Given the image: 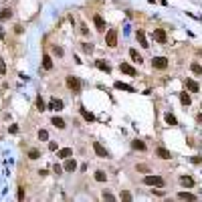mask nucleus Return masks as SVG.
<instances>
[{"instance_id":"23","label":"nucleus","mask_w":202,"mask_h":202,"mask_svg":"<svg viewBox=\"0 0 202 202\" xmlns=\"http://www.w3.org/2000/svg\"><path fill=\"white\" fill-rule=\"evenodd\" d=\"M81 115H83V117H85V119H87V121H95L93 113H89V111H87V109H85V107H81Z\"/></svg>"},{"instance_id":"5","label":"nucleus","mask_w":202,"mask_h":202,"mask_svg":"<svg viewBox=\"0 0 202 202\" xmlns=\"http://www.w3.org/2000/svg\"><path fill=\"white\" fill-rule=\"evenodd\" d=\"M152 65H154V69H160V71H164V69L168 67V59H164V57H156V59L152 61Z\"/></svg>"},{"instance_id":"28","label":"nucleus","mask_w":202,"mask_h":202,"mask_svg":"<svg viewBox=\"0 0 202 202\" xmlns=\"http://www.w3.org/2000/svg\"><path fill=\"white\" fill-rule=\"evenodd\" d=\"M190 69H192V73H196V75L202 73V67L198 65V63H192V67H190Z\"/></svg>"},{"instance_id":"42","label":"nucleus","mask_w":202,"mask_h":202,"mask_svg":"<svg viewBox=\"0 0 202 202\" xmlns=\"http://www.w3.org/2000/svg\"><path fill=\"white\" fill-rule=\"evenodd\" d=\"M198 123H202V113H200V115H198Z\"/></svg>"},{"instance_id":"21","label":"nucleus","mask_w":202,"mask_h":202,"mask_svg":"<svg viewBox=\"0 0 202 202\" xmlns=\"http://www.w3.org/2000/svg\"><path fill=\"white\" fill-rule=\"evenodd\" d=\"M180 101H182V105H190V101L192 99H190V95L186 93V91H182L180 93Z\"/></svg>"},{"instance_id":"18","label":"nucleus","mask_w":202,"mask_h":202,"mask_svg":"<svg viewBox=\"0 0 202 202\" xmlns=\"http://www.w3.org/2000/svg\"><path fill=\"white\" fill-rule=\"evenodd\" d=\"M97 67H99L101 71H105V73H111V67H109V63H105V61H97Z\"/></svg>"},{"instance_id":"12","label":"nucleus","mask_w":202,"mask_h":202,"mask_svg":"<svg viewBox=\"0 0 202 202\" xmlns=\"http://www.w3.org/2000/svg\"><path fill=\"white\" fill-rule=\"evenodd\" d=\"M115 89H121V91H129V93H134V91H135L131 85H125V83H121V81H117V83H115Z\"/></svg>"},{"instance_id":"33","label":"nucleus","mask_w":202,"mask_h":202,"mask_svg":"<svg viewBox=\"0 0 202 202\" xmlns=\"http://www.w3.org/2000/svg\"><path fill=\"white\" fill-rule=\"evenodd\" d=\"M121 198H123V200H131V194H129L128 190H123V192H121Z\"/></svg>"},{"instance_id":"16","label":"nucleus","mask_w":202,"mask_h":202,"mask_svg":"<svg viewBox=\"0 0 202 202\" xmlns=\"http://www.w3.org/2000/svg\"><path fill=\"white\" fill-rule=\"evenodd\" d=\"M180 182H182V186H188V188H192V186H194V180H192L190 176H182Z\"/></svg>"},{"instance_id":"1","label":"nucleus","mask_w":202,"mask_h":202,"mask_svg":"<svg viewBox=\"0 0 202 202\" xmlns=\"http://www.w3.org/2000/svg\"><path fill=\"white\" fill-rule=\"evenodd\" d=\"M144 184L146 186H156V188H164V178H160V176H146Z\"/></svg>"},{"instance_id":"41","label":"nucleus","mask_w":202,"mask_h":202,"mask_svg":"<svg viewBox=\"0 0 202 202\" xmlns=\"http://www.w3.org/2000/svg\"><path fill=\"white\" fill-rule=\"evenodd\" d=\"M0 39H2V40L6 39V34H4V28H2V27H0Z\"/></svg>"},{"instance_id":"9","label":"nucleus","mask_w":202,"mask_h":202,"mask_svg":"<svg viewBox=\"0 0 202 202\" xmlns=\"http://www.w3.org/2000/svg\"><path fill=\"white\" fill-rule=\"evenodd\" d=\"M137 40H140V45H141V47H144V49H148V47H150L148 39H146V33H144L141 28H140V30H137Z\"/></svg>"},{"instance_id":"17","label":"nucleus","mask_w":202,"mask_h":202,"mask_svg":"<svg viewBox=\"0 0 202 202\" xmlns=\"http://www.w3.org/2000/svg\"><path fill=\"white\" fill-rule=\"evenodd\" d=\"M71 154H73V150H71V148H63V150H59V156L63 158V160L71 158Z\"/></svg>"},{"instance_id":"14","label":"nucleus","mask_w":202,"mask_h":202,"mask_svg":"<svg viewBox=\"0 0 202 202\" xmlns=\"http://www.w3.org/2000/svg\"><path fill=\"white\" fill-rule=\"evenodd\" d=\"M156 154L160 156L162 160H170V158H172V154H170V152H168L166 148H158V152H156Z\"/></svg>"},{"instance_id":"19","label":"nucleus","mask_w":202,"mask_h":202,"mask_svg":"<svg viewBox=\"0 0 202 202\" xmlns=\"http://www.w3.org/2000/svg\"><path fill=\"white\" fill-rule=\"evenodd\" d=\"M51 123H53L55 128H59V129H63V128H65V121L61 119V117H53V119H51Z\"/></svg>"},{"instance_id":"38","label":"nucleus","mask_w":202,"mask_h":202,"mask_svg":"<svg viewBox=\"0 0 202 202\" xmlns=\"http://www.w3.org/2000/svg\"><path fill=\"white\" fill-rule=\"evenodd\" d=\"M200 162H202L200 156H194V158H192V164H200Z\"/></svg>"},{"instance_id":"36","label":"nucleus","mask_w":202,"mask_h":202,"mask_svg":"<svg viewBox=\"0 0 202 202\" xmlns=\"http://www.w3.org/2000/svg\"><path fill=\"white\" fill-rule=\"evenodd\" d=\"M53 51L59 55V57H63V49H61V47H53Z\"/></svg>"},{"instance_id":"27","label":"nucleus","mask_w":202,"mask_h":202,"mask_svg":"<svg viewBox=\"0 0 202 202\" xmlns=\"http://www.w3.org/2000/svg\"><path fill=\"white\" fill-rule=\"evenodd\" d=\"M134 148L135 150H146V144H144L141 140H134Z\"/></svg>"},{"instance_id":"6","label":"nucleus","mask_w":202,"mask_h":202,"mask_svg":"<svg viewBox=\"0 0 202 202\" xmlns=\"http://www.w3.org/2000/svg\"><path fill=\"white\" fill-rule=\"evenodd\" d=\"M119 71H121V73H125V75H129V77H137V71H135L131 65H128V63H121Z\"/></svg>"},{"instance_id":"32","label":"nucleus","mask_w":202,"mask_h":202,"mask_svg":"<svg viewBox=\"0 0 202 202\" xmlns=\"http://www.w3.org/2000/svg\"><path fill=\"white\" fill-rule=\"evenodd\" d=\"M39 152H36V150H30V152H28V158H30V160H36V158H39Z\"/></svg>"},{"instance_id":"39","label":"nucleus","mask_w":202,"mask_h":202,"mask_svg":"<svg viewBox=\"0 0 202 202\" xmlns=\"http://www.w3.org/2000/svg\"><path fill=\"white\" fill-rule=\"evenodd\" d=\"M53 170H55V172H57V174H61V172H63V168H61L59 164H55V168H53Z\"/></svg>"},{"instance_id":"7","label":"nucleus","mask_w":202,"mask_h":202,"mask_svg":"<svg viewBox=\"0 0 202 202\" xmlns=\"http://www.w3.org/2000/svg\"><path fill=\"white\" fill-rule=\"evenodd\" d=\"M93 150H95V154L99 156V158H109V152L101 146L99 141H93Z\"/></svg>"},{"instance_id":"25","label":"nucleus","mask_w":202,"mask_h":202,"mask_svg":"<svg viewBox=\"0 0 202 202\" xmlns=\"http://www.w3.org/2000/svg\"><path fill=\"white\" fill-rule=\"evenodd\" d=\"M95 180H97V182H105V180H107V176H105V172H101V170H97V172H95Z\"/></svg>"},{"instance_id":"11","label":"nucleus","mask_w":202,"mask_h":202,"mask_svg":"<svg viewBox=\"0 0 202 202\" xmlns=\"http://www.w3.org/2000/svg\"><path fill=\"white\" fill-rule=\"evenodd\" d=\"M186 87H188L190 91H194V93L196 91H200V85H198L194 79H186Z\"/></svg>"},{"instance_id":"40","label":"nucleus","mask_w":202,"mask_h":202,"mask_svg":"<svg viewBox=\"0 0 202 202\" xmlns=\"http://www.w3.org/2000/svg\"><path fill=\"white\" fill-rule=\"evenodd\" d=\"M18 131V125H10V134H16Z\"/></svg>"},{"instance_id":"10","label":"nucleus","mask_w":202,"mask_h":202,"mask_svg":"<svg viewBox=\"0 0 202 202\" xmlns=\"http://www.w3.org/2000/svg\"><path fill=\"white\" fill-rule=\"evenodd\" d=\"M93 22H95V27H97V30H105V20L101 18L99 14H95L93 16Z\"/></svg>"},{"instance_id":"31","label":"nucleus","mask_w":202,"mask_h":202,"mask_svg":"<svg viewBox=\"0 0 202 202\" xmlns=\"http://www.w3.org/2000/svg\"><path fill=\"white\" fill-rule=\"evenodd\" d=\"M39 140H49V131L47 129H40L39 131Z\"/></svg>"},{"instance_id":"26","label":"nucleus","mask_w":202,"mask_h":202,"mask_svg":"<svg viewBox=\"0 0 202 202\" xmlns=\"http://www.w3.org/2000/svg\"><path fill=\"white\" fill-rule=\"evenodd\" d=\"M166 123H170V125H178V121H176V117L172 113H166Z\"/></svg>"},{"instance_id":"29","label":"nucleus","mask_w":202,"mask_h":202,"mask_svg":"<svg viewBox=\"0 0 202 202\" xmlns=\"http://www.w3.org/2000/svg\"><path fill=\"white\" fill-rule=\"evenodd\" d=\"M36 109H39V111H43V109H47V105H45V101L40 99V97L36 99Z\"/></svg>"},{"instance_id":"15","label":"nucleus","mask_w":202,"mask_h":202,"mask_svg":"<svg viewBox=\"0 0 202 202\" xmlns=\"http://www.w3.org/2000/svg\"><path fill=\"white\" fill-rule=\"evenodd\" d=\"M75 168H77V162L71 160V158H67V162H65V170H67V172H75Z\"/></svg>"},{"instance_id":"22","label":"nucleus","mask_w":202,"mask_h":202,"mask_svg":"<svg viewBox=\"0 0 202 202\" xmlns=\"http://www.w3.org/2000/svg\"><path fill=\"white\" fill-rule=\"evenodd\" d=\"M129 57H131V61H135V63H141V57L137 55L135 49H129Z\"/></svg>"},{"instance_id":"3","label":"nucleus","mask_w":202,"mask_h":202,"mask_svg":"<svg viewBox=\"0 0 202 202\" xmlns=\"http://www.w3.org/2000/svg\"><path fill=\"white\" fill-rule=\"evenodd\" d=\"M105 43H107V47H115V45H117V28H109L107 30Z\"/></svg>"},{"instance_id":"34","label":"nucleus","mask_w":202,"mask_h":202,"mask_svg":"<svg viewBox=\"0 0 202 202\" xmlns=\"http://www.w3.org/2000/svg\"><path fill=\"white\" fill-rule=\"evenodd\" d=\"M103 200H115V196L109 194V192H103Z\"/></svg>"},{"instance_id":"30","label":"nucleus","mask_w":202,"mask_h":202,"mask_svg":"<svg viewBox=\"0 0 202 202\" xmlns=\"http://www.w3.org/2000/svg\"><path fill=\"white\" fill-rule=\"evenodd\" d=\"M0 75H6V63L2 57H0Z\"/></svg>"},{"instance_id":"24","label":"nucleus","mask_w":202,"mask_h":202,"mask_svg":"<svg viewBox=\"0 0 202 202\" xmlns=\"http://www.w3.org/2000/svg\"><path fill=\"white\" fill-rule=\"evenodd\" d=\"M10 16H12V10H10V8H4V10L0 12V18H2V20H8Z\"/></svg>"},{"instance_id":"8","label":"nucleus","mask_w":202,"mask_h":202,"mask_svg":"<svg viewBox=\"0 0 202 202\" xmlns=\"http://www.w3.org/2000/svg\"><path fill=\"white\" fill-rule=\"evenodd\" d=\"M47 109L61 111V109H63V101H61V99H51V101H49V107H47Z\"/></svg>"},{"instance_id":"37","label":"nucleus","mask_w":202,"mask_h":202,"mask_svg":"<svg viewBox=\"0 0 202 202\" xmlns=\"http://www.w3.org/2000/svg\"><path fill=\"white\" fill-rule=\"evenodd\" d=\"M22 198H24V188L20 186V190H18V200H22Z\"/></svg>"},{"instance_id":"13","label":"nucleus","mask_w":202,"mask_h":202,"mask_svg":"<svg viewBox=\"0 0 202 202\" xmlns=\"http://www.w3.org/2000/svg\"><path fill=\"white\" fill-rule=\"evenodd\" d=\"M43 69H47V71H51V69H53V59H51L49 55H45V57H43Z\"/></svg>"},{"instance_id":"20","label":"nucleus","mask_w":202,"mask_h":202,"mask_svg":"<svg viewBox=\"0 0 202 202\" xmlns=\"http://www.w3.org/2000/svg\"><path fill=\"white\" fill-rule=\"evenodd\" d=\"M178 198H180V200H196V196L190 194V192H180V194H178Z\"/></svg>"},{"instance_id":"4","label":"nucleus","mask_w":202,"mask_h":202,"mask_svg":"<svg viewBox=\"0 0 202 202\" xmlns=\"http://www.w3.org/2000/svg\"><path fill=\"white\" fill-rule=\"evenodd\" d=\"M154 39L160 43V45H166L168 43V36H166V30L164 28H156L154 30Z\"/></svg>"},{"instance_id":"2","label":"nucleus","mask_w":202,"mask_h":202,"mask_svg":"<svg viewBox=\"0 0 202 202\" xmlns=\"http://www.w3.org/2000/svg\"><path fill=\"white\" fill-rule=\"evenodd\" d=\"M67 85H69V89H71L73 93H81V81L77 79V77L69 75V77H67Z\"/></svg>"},{"instance_id":"35","label":"nucleus","mask_w":202,"mask_h":202,"mask_svg":"<svg viewBox=\"0 0 202 202\" xmlns=\"http://www.w3.org/2000/svg\"><path fill=\"white\" fill-rule=\"evenodd\" d=\"M83 49H85L87 53H91V51H93V45H91V43H85V45H83Z\"/></svg>"}]
</instances>
